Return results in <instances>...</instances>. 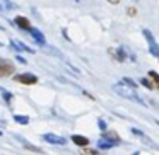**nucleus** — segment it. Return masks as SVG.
Returning <instances> with one entry per match:
<instances>
[{
	"label": "nucleus",
	"instance_id": "1",
	"mask_svg": "<svg viewBox=\"0 0 159 155\" xmlns=\"http://www.w3.org/2000/svg\"><path fill=\"white\" fill-rule=\"evenodd\" d=\"M113 92H116L118 96H121L123 99L134 101V102H137V104H142V106H145L144 99H142V97L139 96L137 92H135V87H132V85H128V84H125L123 80H121V82H118V84H115V85H113Z\"/></svg>",
	"mask_w": 159,
	"mask_h": 155
},
{
	"label": "nucleus",
	"instance_id": "2",
	"mask_svg": "<svg viewBox=\"0 0 159 155\" xmlns=\"http://www.w3.org/2000/svg\"><path fill=\"white\" fill-rule=\"evenodd\" d=\"M142 32H144L145 39H147V45H149V51H151V55L152 56H159V45L156 43L152 32L149 31V29H142Z\"/></svg>",
	"mask_w": 159,
	"mask_h": 155
},
{
	"label": "nucleus",
	"instance_id": "3",
	"mask_svg": "<svg viewBox=\"0 0 159 155\" xmlns=\"http://www.w3.org/2000/svg\"><path fill=\"white\" fill-rule=\"evenodd\" d=\"M14 80H16V82H19V84L33 85V84L38 82V77H36L34 73H31V72H24V73H19V75H16V77H14Z\"/></svg>",
	"mask_w": 159,
	"mask_h": 155
},
{
	"label": "nucleus",
	"instance_id": "4",
	"mask_svg": "<svg viewBox=\"0 0 159 155\" xmlns=\"http://www.w3.org/2000/svg\"><path fill=\"white\" fill-rule=\"evenodd\" d=\"M41 138L46 143H52V145H65L67 143V140L63 136H58V135H53V133H45Z\"/></svg>",
	"mask_w": 159,
	"mask_h": 155
},
{
	"label": "nucleus",
	"instance_id": "5",
	"mask_svg": "<svg viewBox=\"0 0 159 155\" xmlns=\"http://www.w3.org/2000/svg\"><path fill=\"white\" fill-rule=\"evenodd\" d=\"M11 73H14V65L9 60L0 58V77H7Z\"/></svg>",
	"mask_w": 159,
	"mask_h": 155
},
{
	"label": "nucleus",
	"instance_id": "6",
	"mask_svg": "<svg viewBox=\"0 0 159 155\" xmlns=\"http://www.w3.org/2000/svg\"><path fill=\"white\" fill-rule=\"evenodd\" d=\"M14 24L17 26L19 29H22V31H31V22H29L28 17H24V15H17V17L14 19Z\"/></svg>",
	"mask_w": 159,
	"mask_h": 155
},
{
	"label": "nucleus",
	"instance_id": "7",
	"mask_svg": "<svg viewBox=\"0 0 159 155\" xmlns=\"http://www.w3.org/2000/svg\"><path fill=\"white\" fill-rule=\"evenodd\" d=\"M116 145H118V141L110 140V138H106V136H101L99 140H98V147H99L101 150H108V148H113V147H116Z\"/></svg>",
	"mask_w": 159,
	"mask_h": 155
},
{
	"label": "nucleus",
	"instance_id": "8",
	"mask_svg": "<svg viewBox=\"0 0 159 155\" xmlns=\"http://www.w3.org/2000/svg\"><path fill=\"white\" fill-rule=\"evenodd\" d=\"M16 9V4L12 0H0V12L2 14H7V12L14 11Z\"/></svg>",
	"mask_w": 159,
	"mask_h": 155
},
{
	"label": "nucleus",
	"instance_id": "9",
	"mask_svg": "<svg viewBox=\"0 0 159 155\" xmlns=\"http://www.w3.org/2000/svg\"><path fill=\"white\" fill-rule=\"evenodd\" d=\"M11 45L14 46V50H17L19 53L21 51H26V53H34V50H31V48H28V46L24 45V43H21V41H17V39H12L11 41Z\"/></svg>",
	"mask_w": 159,
	"mask_h": 155
},
{
	"label": "nucleus",
	"instance_id": "10",
	"mask_svg": "<svg viewBox=\"0 0 159 155\" xmlns=\"http://www.w3.org/2000/svg\"><path fill=\"white\" fill-rule=\"evenodd\" d=\"M29 32H31V36L34 38V41L38 43V45H43V46H45V36H43V32L39 31L38 28H31V31H29Z\"/></svg>",
	"mask_w": 159,
	"mask_h": 155
},
{
	"label": "nucleus",
	"instance_id": "11",
	"mask_svg": "<svg viewBox=\"0 0 159 155\" xmlns=\"http://www.w3.org/2000/svg\"><path fill=\"white\" fill-rule=\"evenodd\" d=\"M113 55H115V58H116V60H118V62H120V63H123L125 60L128 58V53L125 51V48H115Z\"/></svg>",
	"mask_w": 159,
	"mask_h": 155
},
{
	"label": "nucleus",
	"instance_id": "12",
	"mask_svg": "<svg viewBox=\"0 0 159 155\" xmlns=\"http://www.w3.org/2000/svg\"><path fill=\"white\" fill-rule=\"evenodd\" d=\"M72 141L79 147H87L89 145V138L82 136V135H72Z\"/></svg>",
	"mask_w": 159,
	"mask_h": 155
},
{
	"label": "nucleus",
	"instance_id": "13",
	"mask_svg": "<svg viewBox=\"0 0 159 155\" xmlns=\"http://www.w3.org/2000/svg\"><path fill=\"white\" fill-rule=\"evenodd\" d=\"M132 133H134L135 136H139L140 140H144V141H145V145H149V147H152V145H154V143H152V140H151V138H147V136H145V135L142 133L140 130H137V128H132Z\"/></svg>",
	"mask_w": 159,
	"mask_h": 155
},
{
	"label": "nucleus",
	"instance_id": "14",
	"mask_svg": "<svg viewBox=\"0 0 159 155\" xmlns=\"http://www.w3.org/2000/svg\"><path fill=\"white\" fill-rule=\"evenodd\" d=\"M149 79L152 80V82H154V85H156V89L159 90V73L157 72H154V70H149Z\"/></svg>",
	"mask_w": 159,
	"mask_h": 155
},
{
	"label": "nucleus",
	"instance_id": "15",
	"mask_svg": "<svg viewBox=\"0 0 159 155\" xmlns=\"http://www.w3.org/2000/svg\"><path fill=\"white\" fill-rule=\"evenodd\" d=\"M14 121H16V123H19V124H28L29 123V118L24 116V114H16Z\"/></svg>",
	"mask_w": 159,
	"mask_h": 155
},
{
	"label": "nucleus",
	"instance_id": "16",
	"mask_svg": "<svg viewBox=\"0 0 159 155\" xmlns=\"http://www.w3.org/2000/svg\"><path fill=\"white\" fill-rule=\"evenodd\" d=\"M0 92H2V97H4V101L7 104H11V101H12V94L9 92V90H5V89H2V87H0Z\"/></svg>",
	"mask_w": 159,
	"mask_h": 155
},
{
	"label": "nucleus",
	"instance_id": "17",
	"mask_svg": "<svg viewBox=\"0 0 159 155\" xmlns=\"http://www.w3.org/2000/svg\"><path fill=\"white\" fill-rule=\"evenodd\" d=\"M140 84L142 85H145L149 90H152V89H156V85H154V82H152L151 79H140Z\"/></svg>",
	"mask_w": 159,
	"mask_h": 155
},
{
	"label": "nucleus",
	"instance_id": "18",
	"mask_svg": "<svg viewBox=\"0 0 159 155\" xmlns=\"http://www.w3.org/2000/svg\"><path fill=\"white\" fill-rule=\"evenodd\" d=\"M103 136H106V138H110V140H115V141H120V136H118L115 131H104V135Z\"/></svg>",
	"mask_w": 159,
	"mask_h": 155
},
{
	"label": "nucleus",
	"instance_id": "19",
	"mask_svg": "<svg viewBox=\"0 0 159 155\" xmlns=\"http://www.w3.org/2000/svg\"><path fill=\"white\" fill-rule=\"evenodd\" d=\"M98 126H99L103 131H106V121H104V119H101V118H99V119H98Z\"/></svg>",
	"mask_w": 159,
	"mask_h": 155
},
{
	"label": "nucleus",
	"instance_id": "20",
	"mask_svg": "<svg viewBox=\"0 0 159 155\" xmlns=\"http://www.w3.org/2000/svg\"><path fill=\"white\" fill-rule=\"evenodd\" d=\"M16 62H19V63H21V65H26V63H28V62H26V60L24 58H22V56H16Z\"/></svg>",
	"mask_w": 159,
	"mask_h": 155
},
{
	"label": "nucleus",
	"instance_id": "21",
	"mask_svg": "<svg viewBox=\"0 0 159 155\" xmlns=\"http://www.w3.org/2000/svg\"><path fill=\"white\" fill-rule=\"evenodd\" d=\"M123 82L128 84V85H132V87H135V82H134V80H130V79H123Z\"/></svg>",
	"mask_w": 159,
	"mask_h": 155
},
{
	"label": "nucleus",
	"instance_id": "22",
	"mask_svg": "<svg viewBox=\"0 0 159 155\" xmlns=\"http://www.w3.org/2000/svg\"><path fill=\"white\" fill-rule=\"evenodd\" d=\"M86 152H87V153H96L98 150H93V148H86Z\"/></svg>",
	"mask_w": 159,
	"mask_h": 155
},
{
	"label": "nucleus",
	"instance_id": "23",
	"mask_svg": "<svg viewBox=\"0 0 159 155\" xmlns=\"http://www.w3.org/2000/svg\"><path fill=\"white\" fill-rule=\"evenodd\" d=\"M108 2H110V4H118L120 0H108Z\"/></svg>",
	"mask_w": 159,
	"mask_h": 155
},
{
	"label": "nucleus",
	"instance_id": "24",
	"mask_svg": "<svg viewBox=\"0 0 159 155\" xmlns=\"http://www.w3.org/2000/svg\"><path fill=\"white\" fill-rule=\"evenodd\" d=\"M134 2H137V0H134Z\"/></svg>",
	"mask_w": 159,
	"mask_h": 155
},
{
	"label": "nucleus",
	"instance_id": "25",
	"mask_svg": "<svg viewBox=\"0 0 159 155\" xmlns=\"http://www.w3.org/2000/svg\"><path fill=\"white\" fill-rule=\"evenodd\" d=\"M157 58H159V56H157Z\"/></svg>",
	"mask_w": 159,
	"mask_h": 155
}]
</instances>
